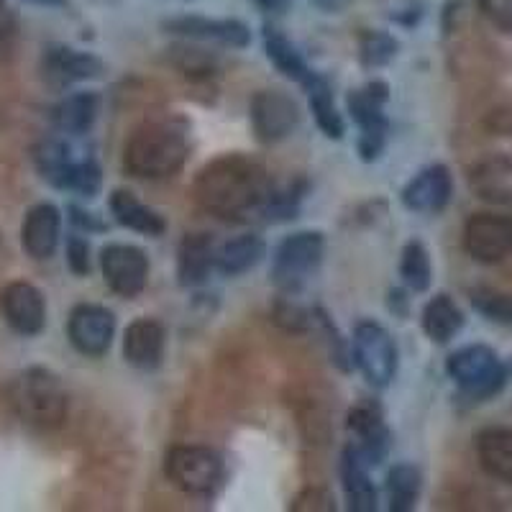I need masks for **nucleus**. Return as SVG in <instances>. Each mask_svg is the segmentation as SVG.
Listing matches in <instances>:
<instances>
[{
    "mask_svg": "<svg viewBox=\"0 0 512 512\" xmlns=\"http://www.w3.org/2000/svg\"><path fill=\"white\" fill-rule=\"evenodd\" d=\"M0 318L18 336H39L47 328V297L31 282H8L0 290Z\"/></svg>",
    "mask_w": 512,
    "mask_h": 512,
    "instance_id": "obj_13",
    "label": "nucleus"
},
{
    "mask_svg": "<svg viewBox=\"0 0 512 512\" xmlns=\"http://www.w3.org/2000/svg\"><path fill=\"white\" fill-rule=\"evenodd\" d=\"M29 3H36V6H64V0H29Z\"/></svg>",
    "mask_w": 512,
    "mask_h": 512,
    "instance_id": "obj_45",
    "label": "nucleus"
},
{
    "mask_svg": "<svg viewBox=\"0 0 512 512\" xmlns=\"http://www.w3.org/2000/svg\"><path fill=\"white\" fill-rule=\"evenodd\" d=\"M346 431L351 436V446L369 466H379L390 454L392 433L384 423V413L374 400L356 402L346 413Z\"/></svg>",
    "mask_w": 512,
    "mask_h": 512,
    "instance_id": "obj_15",
    "label": "nucleus"
},
{
    "mask_svg": "<svg viewBox=\"0 0 512 512\" xmlns=\"http://www.w3.org/2000/svg\"><path fill=\"white\" fill-rule=\"evenodd\" d=\"M397 49H400V44L387 31H364L359 39V59L369 70L390 64L397 57Z\"/></svg>",
    "mask_w": 512,
    "mask_h": 512,
    "instance_id": "obj_34",
    "label": "nucleus"
},
{
    "mask_svg": "<svg viewBox=\"0 0 512 512\" xmlns=\"http://www.w3.org/2000/svg\"><path fill=\"white\" fill-rule=\"evenodd\" d=\"M472 305L479 315H484L492 323H512V295L492 287H477L472 290Z\"/></svg>",
    "mask_w": 512,
    "mask_h": 512,
    "instance_id": "obj_35",
    "label": "nucleus"
},
{
    "mask_svg": "<svg viewBox=\"0 0 512 512\" xmlns=\"http://www.w3.org/2000/svg\"><path fill=\"white\" fill-rule=\"evenodd\" d=\"M264 254H267V246H264L262 236L241 233L236 239H228L218 249L216 269L221 274H226V277H241V274H246L249 269H254L256 264L262 262Z\"/></svg>",
    "mask_w": 512,
    "mask_h": 512,
    "instance_id": "obj_29",
    "label": "nucleus"
},
{
    "mask_svg": "<svg viewBox=\"0 0 512 512\" xmlns=\"http://www.w3.org/2000/svg\"><path fill=\"white\" fill-rule=\"evenodd\" d=\"M313 3L320 8V11H326V13H338L349 6V0H313Z\"/></svg>",
    "mask_w": 512,
    "mask_h": 512,
    "instance_id": "obj_43",
    "label": "nucleus"
},
{
    "mask_svg": "<svg viewBox=\"0 0 512 512\" xmlns=\"http://www.w3.org/2000/svg\"><path fill=\"white\" fill-rule=\"evenodd\" d=\"M31 159L44 182L57 190H70L82 198H95L103 187V169L98 159L85 154L75 157V149L62 136H47L36 141L31 149Z\"/></svg>",
    "mask_w": 512,
    "mask_h": 512,
    "instance_id": "obj_4",
    "label": "nucleus"
},
{
    "mask_svg": "<svg viewBox=\"0 0 512 512\" xmlns=\"http://www.w3.org/2000/svg\"><path fill=\"white\" fill-rule=\"evenodd\" d=\"M175 67L182 72L185 77H190V80H213L216 77V59L208 57V54H203L200 49H175Z\"/></svg>",
    "mask_w": 512,
    "mask_h": 512,
    "instance_id": "obj_37",
    "label": "nucleus"
},
{
    "mask_svg": "<svg viewBox=\"0 0 512 512\" xmlns=\"http://www.w3.org/2000/svg\"><path fill=\"white\" fill-rule=\"evenodd\" d=\"M251 3H256L264 11H285L290 6V0H251Z\"/></svg>",
    "mask_w": 512,
    "mask_h": 512,
    "instance_id": "obj_44",
    "label": "nucleus"
},
{
    "mask_svg": "<svg viewBox=\"0 0 512 512\" xmlns=\"http://www.w3.org/2000/svg\"><path fill=\"white\" fill-rule=\"evenodd\" d=\"M420 492H423V474L418 466L402 461L395 464L387 474V502L390 512H410L418 507Z\"/></svg>",
    "mask_w": 512,
    "mask_h": 512,
    "instance_id": "obj_30",
    "label": "nucleus"
},
{
    "mask_svg": "<svg viewBox=\"0 0 512 512\" xmlns=\"http://www.w3.org/2000/svg\"><path fill=\"white\" fill-rule=\"evenodd\" d=\"M64 256H67V267L77 277H88L93 264H90V241L82 233H70L67 236V246H64Z\"/></svg>",
    "mask_w": 512,
    "mask_h": 512,
    "instance_id": "obj_38",
    "label": "nucleus"
},
{
    "mask_svg": "<svg viewBox=\"0 0 512 512\" xmlns=\"http://www.w3.org/2000/svg\"><path fill=\"white\" fill-rule=\"evenodd\" d=\"M420 320H423L425 336L438 346L451 344L464 328V313H461L454 297L446 295V292H438L436 297L425 303Z\"/></svg>",
    "mask_w": 512,
    "mask_h": 512,
    "instance_id": "obj_28",
    "label": "nucleus"
},
{
    "mask_svg": "<svg viewBox=\"0 0 512 512\" xmlns=\"http://www.w3.org/2000/svg\"><path fill=\"white\" fill-rule=\"evenodd\" d=\"M372 466L361 459L359 451L354 446H346L341 454V464H338V474H341V487H344L346 507L354 512H374L377 510V487H374L372 477H369Z\"/></svg>",
    "mask_w": 512,
    "mask_h": 512,
    "instance_id": "obj_21",
    "label": "nucleus"
},
{
    "mask_svg": "<svg viewBox=\"0 0 512 512\" xmlns=\"http://www.w3.org/2000/svg\"><path fill=\"white\" fill-rule=\"evenodd\" d=\"M400 277L410 292H425L433 282V264L431 254L425 249L423 241L410 239L402 246L400 256Z\"/></svg>",
    "mask_w": 512,
    "mask_h": 512,
    "instance_id": "obj_32",
    "label": "nucleus"
},
{
    "mask_svg": "<svg viewBox=\"0 0 512 512\" xmlns=\"http://www.w3.org/2000/svg\"><path fill=\"white\" fill-rule=\"evenodd\" d=\"M448 377L461 387V392L474 400H487L497 395L507 384L510 369L500 361V356L484 344L464 346L446 359Z\"/></svg>",
    "mask_w": 512,
    "mask_h": 512,
    "instance_id": "obj_8",
    "label": "nucleus"
},
{
    "mask_svg": "<svg viewBox=\"0 0 512 512\" xmlns=\"http://www.w3.org/2000/svg\"><path fill=\"white\" fill-rule=\"evenodd\" d=\"M8 402L18 418L39 431H57L70 415V397L62 379L47 367H29L16 374Z\"/></svg>",
    "mask_w": 512,
    "mask_h": 512,
    "instance_id": "obj_3",
    "label": "nucleus"
},
{
    "mask_svg": "<svg viewBox=\"0 0 512 512\" xmlns=\"http://www.w3.org/2000/svg\"><path fill=\"white\" fill-rule=\"evenodd\" d=\"M13 31H16V26H13V18L3 11V6H0V49L11 47Z\"/></svg>",
    "mask_w": 512,
    "mask_h": 512,
    "instance_id": "obj_42",
    "label": "nucleus"
},
{
    "mask_svg": "<svg viewBox=\"0 0 512 512\" xmlns=\"http://www.w3.org/2000/svg\"><path fill=\"white\" fill-rule=\"evenodd\" d=\"M249 118L256 141L272 146L295 131L300 123V108L282 90H259L249 103Z\"/></svg>",
    "mask_w": 512,
    "mask_h": 512,
    "instance_id": "obj_12",
    "label": "nucleus"
},
{
    "mask_svg": "<svg viewBox=\"0 0 512 512\" xmlns=\"http://www.w3.org/2000/svg\"><path fill=\"white\" fill-rule=\"evenodd\" d=\"M67 213H70V221L75 223V228H80L82 233H100L108 228L103 221H100V216H95V213H90V210L77 208V205H70Z\"/></svg>",
    "mask_w": 512,
    "mask_h": 512,
    "instance_id": "obj_41",
    "label": "nucleus"
},
{
    "mask_svg": "<svg viewBox=\"0 0 512 512\" xmlns=\"http://www.w3.org/2000/svg\"><path fill=\"white\" fill-rule=\"evenodd\" d=\"M62 241V213L54 203H36L21 226V246L36 262H47L57 254Z\"/></svg>",
    "mask_w": 512,
    "mask_h": 512,
    "instance_id": "obj_19",
    "label": "nucleus"
},
{
    "mask_svg": "<svg viewBox=\"0 0 512 512\" xmlns=\"http://www.w3.org/2000/svg\"><path fill=\"white\" fill-rule=\"evenodd\" d=\"M164 474L190 497H216L226 482V461L218 451L195 443L172 446L164 456Z\"/></svg>",
    "mask_w": 512,
    "mask_h": 512,
    "instance_id": "obj_5",
    "label": "nucleus"
},
{
    "mask_svg": "<svg viewBox=\"0 0 512 512\" xmlns=\"http://www.w3.org/2000/svg\"><path fill=\"white\" fill-rule=\"evenodd\" d=\"M0 6H3V0H0Z\"/></svg>",
    "mask_w": 512,
    "mask_h": 512,
    "instance_id": "obj_46",
    "label": "nucleus"
},
{
    "mask_svg": "<svg viewBox=\"0 0 512 512\" xmlns=\"http://www.w3.org/2000/svg\"><path fill=\"white\" fill-rule=\"evenodd\" d=\"M100 272L118 297H139L149 282V256L134 244H108L100 249Z\"/></svg>",
    "mask_w": 512,
    "mask_h": 512,
    "instance_id": "obj_11",
    "label": "nucleus"
},
{
    "mask_svg": "<svg viewBox=\"0 0 512 512\" xmlns=\"http://www.w3.org/2000/svg\"><path fill=\"white\" fill-rule=\"evenodd\" d=\"M216 244L208 233H187L177 249V280L182 287H200L216 269Z\"/></svg>",
    "mask_w": 512,
    "mask_h": 512,
    "instance_id": "obj_22",
    "label": "nucleus"
},
{
    "mask_svg": "<svg viewBox=\"0 0 512 512\" xmlns=\"http://www.w3.org/2000/svg\"><path fill=\"white\" fill-rule=\"evenodd\" d=\"M479 8L497 29H512V0H479Z\"/></svg>",
    "mask_w": 512,
    "mask_h": 512,
    "instance_id": "obj_40",
    "label": "nucleus"
},
{
    "mask_svg": "<svg viewBox=\"0 0 512 512\" xmlns=\"http://www.w3.org/2000/svg\"><path fill=\"white\" fill-rule=\"evenodd\" d=\"M454 195V177L446 164H431L402 187V205L413 213H441Z\"/></svg>",
    "mask_w": 512,
    "mask_h": 512,
    "instance_id": "obj_18",
    "label": "nucleus"
},
{
    "mask_svg": "<svg viewBox=\"0 0 512 512\" xmlns=\"http://www.w3.org/2000/svg\"><path fill=\"white\" fill-rule=\"evenodd\" d=\"M272 177L262 162L246 154L210 159L192 182L195 203L221 221H246L262 208L272 192Z\"/></svg>",
    "mask_w": 512,
    "mask_h": 512,
    "instance_id": "obj_1",
    "label": "nucleus"
},
{
    "mask_svg": "<svg viewBox=\"0 0 512 512\" xmlns=\"http://www.w3.org/2000/svg\"><path fill=\"white\" fill-rule=\"evenodd\" d=\"M274 323L287 333H305L310 331V326H315V313L313 310H305L303 305H297L295 300H290V295H282L272 310Z\"/></svg>",
    "mask_w": 512,
    "mask_h": 512,
    "instance_id": "obj_36",
    "label": "nucleus"
},
{
    "mask_svg": "<svg viewBox=\"0 0 512 512\" xmlns=\"http://www.w3.org/2000/svg\"><path fill=\"white\" fill-rule=\"evenodd\" d=\"M351 359L361 377L377 390H384V387H390L397 374L395 338L382 323L361 320L356 323L354 338H351Z\"/></svg>",
    "mask_w": 512,
    "mask_h": 512,
    "instance_id": "obj_9",
    "label": "nucleus"
},
{
    "mask_svg": "<svg viewBox=\"0 0 512 512\" xmlns=\"http://www.w3.org/2000/svg\"><path fill=\"white\" fill-rule=\"evenodd\" d=\"M167 351V331L159 320L136 318L123 333V359L141 372H154Z\"/></svg>",
    "mask_w": 512,
    "mask_h": 512,
    "instance_id": "obj_20",
    "label": "nucleus"
},
{
    "mask_svg": "<svg viewBox=\"0 0 512 512\" xmlns=\"http://www.w3.org/2000/svg\"><path fill=\"white\" fill-rule=\"evenodd\" d=\"M387 100H390V85L384 80L367 82L364 88L351 90L346 98V111L351 121L359 126L356 152L361 162H377L387 146V136H390V121L384 113Z\"/></svg>",
    "mask_w": 512,
    "mask_h": 512,
    "instance_id": "obj_7",
    "label": "nucleus"
},
{
    "mask_svg": "<svg viewBox=\"0 0 512 512\" xmlns=\"http://www.w3.org/2000/svg\"><path fill=\"white\" fill-rule=\"evenodd\" d=\"M479 466L497 482L512 484V431L510 428H484L477 433Z\"/></svg>",
    "mask_w": 512,
    "mask_h": 512,
    "instance_id": "obj_27",
    "label": "nucleus"
},
{
    "mask_svg": "<svg viewBox=\"0 0 512 512\" xmlns=\"http://www.w3.org/2000/svg\"><path fill=\"white\" fill-rule=\"evenodd\" d=\"M100 113V95L93 90H77V93L64 95L52 111H49V121L57 128L59 134L67 136H82L88 134L93 123L98 121Z\"/></svg>",
    "mask_w": 512,
    "mask_h": 512,
    "instance_id": "obj_24",
    "label": "nucleus"
},
{
    "mask_svg": "<svg viewBox=\"0 0 512 512\" xmlns=\"http://www.w3.org/2000/svg\"><path fill=\"white\" fill-rule=\"evenodd\" d=\"M41 80L47 82L52 90H67L80 82H90L103 77L105 64L103 59L95 57L90 52H80V49L64 47V44H54V47L44 49L39 64Z\"/></svg>",
    "mask_w": 512,
    "mask_h": 512,
    "instance_id": "obj_14",
    "label": "nucleus"
},
{
    "mask_svg": "<svg viewBox=\"0 0 512 512\" xmlns=\"http://www.w3.org/2000/svg\"><path fill=\"white\" fill-rule=\"evenodd\" d=\"M264 52H267V59L274 64V70L282 72L287 80L297 82L300 88L308 90L315 82L318 72L310 70V64L305 62L303 54L297 52V47L287 39L282 31L267 26L264 29Z\"/></svg>",
    "mask_w": 512,
    "mask_h": 512,
    "instance_id": "obj_26",
    "label": "nucleus"
},
{
    "mask_svg": "<svg viewBox=\"0 0 512 512\" xmlns=\"http://www.w3.org/2000/svg\"><path fill=\"white\" fill-rule=\"evenodd\" d=\"M308 105H310V113H313L315 123L328 139H344L346 134V121L344 116L338 113L336 108V100H333V90L328 85L326 77H315V82L310 85L308 90Z\"/></svg>",
    "mask_w": 512,
    "mask_h": 512,
    "instance_id": "obj_31",
    "label": "nucleus"
},
{
    "mask_svg": "<svg viewBox=\"0 0 512 512\" xmlns=\"http://www.w3.org/2000/svg\"><path fill=\"white\" fill-rule=\"evenodd\" d=\"M308 195V180H290L285 185H272L267 203L262 208V216L267 221H290L297 218L300 205Z\"/></svg>",
    "mask_w": 512,
    "mask_h": 512,
    "instance_id": "obj_33",
    "label": "nucleus"
},
{
    "mask_svg": "<svg viewBox=\"0 0 512 512\" xmlns=\"http://www.w3.org/2000/svg\"><path fill=\"white\" fill-rule=\"evenodd\" d=\"M326 254V236L320 231H297L285 236L272 254V282L282 295H295L318 272Z\"/></svg>",
    "mask_w": 512,
    "mask_h": 512,
    "instance_id": "obj_6",
    "label": "nucleus"
},
{
    "mask_svg": "<svg viewBox=\"0 0 512 512\" xmlns=\"http://www.w3.org/2000/svg\"><path fill=\"white\" fill-rule=\"evenodd\" d=\"M67 338L77 354L100 359L111 351L116 338V315L98 303L75 305L67 318Z\"/></svg>",
    "mask_w": 512,
    "mask_h": 512,
    "instance_id": "obj_10",
    "label": "nucleus"
},
{
    "mask_svg": "<svg viewBox=\"0 0 512 512\" xmlns=\"http://www.w3.org/2000/svg\"><path fill=\"white\" fill-rule=\"evenodd\" d=\"M464 249L474 262L500 264L512 254V218L474 213L464 228Z\"/></svg>",
    "mask_w": 512,
    "mask_h": 512,
    "instance_id": "obj_16",
    "label": "nucleus"
},
{
    "mask_svg": "<svg viewBox=\"0 0 512 512\" xmlns=\"http://www.w3.org/2000/svg\"><path fill=\"white\" fill-rule=\"evenodd\" d=\"M108 205H111V216L116 218L118 226L128 228V231H136L141 236H162L167 231V221L162 213L141 203L131 190H113Z\"/></svg>",
    "mask_w": 512,
    "mask_h": 512,
    "instance_id": "obj_25",
    "label": "nucleus"
},
{
    "mask_svg": "<svg viewBox=\"0 0 512 512\" xmlns=\"http://www.w3.org/2000/svg\"><path fill=\"white\" fill-rule=\"evenodd\" d=\"M190 157L187 123L180 118H159L136 128L123 149V167L139 180H167L185 167Z\"/></svg>",
    "mask_w": 512,
    "mask_h": 512,
    "instance_id": "obj_2",
    "label": "nucleus"
},
{
    "mask_svg": "<svg viewBox=\"0 0 512 512\" xmlns=\"http://www.w3.org/2000/svg\"><path fill=\"white\" fill-rule=\"evenodd\" d=\"M169 34L185 36L195 41H210L228 49H246L251 44L249 26L236 18H203V16H180L164 21Z\"/></svg>",
    "mask_w": 512,
    "mask_h": 512,
    "instance_id": "obj_17",
    "label": "nucleus"
},
{
    "mask_svg": "<svg viewBox=\"0 0 512 512\" xmlns=\"http://www.w3.org/2000/svg\"><path fill=\"white\" fill-rule=\"evenodd\" d=\"M290 510H295V512H305V510L328 512V510H336V500H333V495L328 492V489L308 487V489H303V492H300L295 500H292Z\"/></svg>",
    "mask_w": 512,
    "mask_h": 512,
    "instance_id": "obj_39",
    "label": "nucleus"
},
{
    "mask_svg": "<svg viewBox=\"0 0 512 512\" xmlns=\"http://www.w3.org/2000/svg\"><path fill=\"white\" fill-rule=\"evenodd\" d=\"M469 187L479 200L492 205H512V159L487 157L469 172Z\"/></svg>",
    "mask_w": 512,
    "mask_h": 512,
    "instance_id": "obj_23",
    "label": "nucleus"
}]
</instances>
